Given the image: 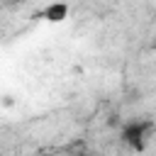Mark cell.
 <instances>
[{
	"label": "cell",
	"mask_w": 156,
	"mask_h": 156,
	"mask_svg": "<svg viewBox=\"0 0 156 156\" xmlns=\"http://www.w3.org/2000/svg\"><path fill=\"white\" fill-rule=\"evenodd\" d=\"M149 132H151V122L146 119H132L122 127V141L134 149V151H141L146 146V139H149Z\"/></svg>",
	"instance_id": "6da1fadb"
},
{
	"label": "cell",
	"mask_w": 156,
	"mask_h": 156,
	"mask_svg": "<svg viewBox=\"0 0 156 156\" xmlns=\"http://www.w3.org/2000/svg\"><path fill=\"white\" fill-rule=\"evenodd\" d=\"M41 17H44L46 22H51V24H58V22H63V20L68 17V5H66L63 0H54V2H49V5L41 10Z\"/></svg>",
	"instance_id": "7a4b0ae2"
}]
</instances>
